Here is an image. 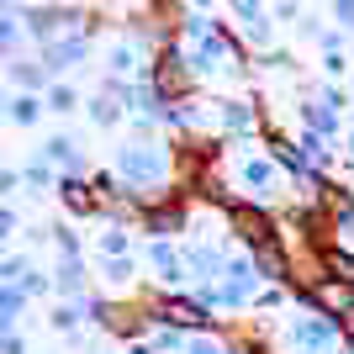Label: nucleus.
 <instances>
[{
	"label": "nucleus",
	"mask_w": 354,
	"mask_h": 354,
	"mask_svg": "<svg viewBox=\"0 0 354 354\" xmlns=\"http://www.w3.org/2000/svg\"><path fill=\"white\" fill-rule=\"evenodd\" d=\"M48 238H53V249H59V254H80V238H74V227H69V222L48 227Z\"/></svg>",
	"instance_id": "5701e85b"
},
{
	"label": "nucleus",
	"mask_w": 354,
	"mask_h": 354,
	"mask_svg": "<svg viewBox=\"0 0 354 354\" xmlns=\"http://www.w3.org/2000/svg\"><path fill=\"white\" fill-rule=\"evenodd\" d=\"M59 201H64V212L69 217H101V201H95V191H90V180H69V175H59Z\"/></svg>",
	"instance_id": "9d476101"
},
{
	"label": "nucleus",
	"mask_w": 354,
	"mask_h": 354,
	"mask_svg": "<svg viewBox=\"0 0 354 354\" xmlns=\"http://www.w3.org/2000/svg\"><path fill=\"white\" fill-rule=\"evenodd\" d=\"M27 270H32L27 254H6V259H0V286H21V275H27Z\"/></svg>",
	"instance_id": "aec40b11"
},
{
	"label": "nucleus",
	"mask_w": 354,
	"mask_h": 354,
	"mask_svg": "<svg viewBox=\"0 0 354 354\" xmlns=\"http://www.w3.org/2000/svg\"><path fill=\"white\" fill-rule=\"evenodd\" d=\"M259 270H254V259L243 249H233L227 254V265H222V275H217V286H201V301H207L212 312H238V317H243V312H254V296H259Z\"/></svg>",
	"instance_id": "f03ea898"
},
{
	"label": "nucleus",
	"mask_w": 354,
	"mask_h": 354,
	"mask_svg": "<svg viewBox=\"0 0 354 354\" xmlns=\"http://www.w3.org/2000/svg\"><path fill=\"white\" fill-rule=\"evenodd\" d=\"M233 243H217V238H180V265H185V286L201 291V286H217L222 265H227Z\"/></svg>",
	"instance_id": "20e7f679"
},
{
	"label": "nucleus",
	"mask_w": 354,
	"mask_h": 354,
	"mask_svg": "<svg viewBox=\"0 0 354 354\" xmlns=\"http://www.w3.org/2000/svg\"><path fill=\"white\" fill-rule=\"evenodd\" d=\"M143 344H148L153 354H185V333H180V328H169V323H153Z\"/></svg>",
	"instance_id": "2eb2a0df"
},
{
	"label": "nucleus",
	"mask_w": 354,
	"mask_h": 354,
	"mask_svg": "<svg viewBox=\"0 0 354 354\" xmlns=\"http://www.w3.org/2000/svg\"><path fill=\"white\" fill-rule=\"evenodd\" d=\"M333 11H339V21H349V27H354V0H339Z\"/></svg>",
	"instance_id": "c85d7f7f"
},
{
	"label": "nucleus",
	"mask_w": 354,
	"mask_h": 354,
	"mask_svg": "<svg viewBox=\"0 0 354 354\" xmlns=\"http://www.w3.org/2000/svg\"><path fill=\"white\" fill-rule=\"evenodd\" d=\"M275 349L286 354H328V349H344V323L328 317V312H307L296 307L286 317V328L275 333Z\"/></svg>",
	"instance_id": "7ed1b4c3"
},
{
	"label": "nucleus",
	"mask_w": 354,
	"mask_h": 354,
	"mask_svg": "<svg viewBox=\"0 0 354 354\" xmlns=\"http://www.w3.org/2000/svg\"><path fill=\"white\" fill-rule=\"evenodd\" d=\"M43 117V101L37 95H16L11 101V122H21V127H32V122Z\"/></svg>",
	"instance_id": "412c9836"
},
{
	"label": "nucleus",
	"mask_w": 354,
	"mask_h": 354,
	"mask_svg": "<svg viewBox=\"0 0 354 354\" xmlns=\"http://www.w3.org/2000/svg\"><path fill=\"white\" fill-rule=\"evenodd\" d=\"M254 259V270H259V281L265 286H291V254H286L281 238H270V243H259V249H243Z\"/></svg>",
	"instance_id": "0eeeda50"
},
{
	"label": "nucleus",
	"mask_w": 354,
	"mask_h": 354,
	"mask_svg": "<svg viewBox=\"0 0 354 354\" xmlns=\"http://www.w3.org/2000/svg\"><path fill=\"white\" fill-rule=\"evenodd\" d=\"M117 180L143 201V207H148V201H169V196H180L175 191V153H169V148H153V143L117 148Z\"/></svg>",
	"instance_id": "f257e3e1"
},
{
	"label": "nucleus",
	"mask_w": 354,
	"mask_h": 354,
	"mask_svg": "<svg viewBox=\"0 0 354 354\" xmlns=\"http://www.w3.org/2000/svg\"><path fill=\"white\" fill-rule=\"evenodd\" d=\"M138 265L148 270V281L159 291H185V265H180V238H148Z\"/></svg>",
	"instance_id": "39448f33"
},
{
	"label": "nucleus",
	"mask_w": 354,
	"mask_h": 354,
	"mask_svg": "<svg viewBox=\"0 0 354 354\" xmlns=\"http://www.w3.org/2000/svg\"><path fill=\"white\" fill-rule=\"evenodd\" d=\"M0 354H27V339H21L16 328H6V333H0Z\"/></svg>",
	"instance_id": "a878e982"
},
{
	"label": "nucleus",
	"mask_w": 354,
	"mask_h": 354,
	"mask_svg": "<svg viewBox=\"0 0 354 354\" xmlns=\"http://www.w3.org/2000/svg\"><path fill=\"white\" fill-rule=\"evenodd\" d=\"M217 127H222V143H249L265 122H259V106L254 101H217Z\"/></svg>",
	"instance_id": "423d86ee"
},
{
	"label": "nucleus",
	"mask_w": 354,
	"mask_h": 354,
	"mask_svg": "<svg viewBox=\"0 0 354 354\" xmlns=\"http://www.w3.org/2000/svg\"><path fill=\"white\" fill-rule=\"evenodd\" d=\"M21 312H27V291H21V286H0V333L16 328Z\"/></svg>",
	"instance_id": "dca6fc26"
},
{
	"label": "nucleus",
	"mask_w": 354,
	"mask_h": 354,
	"mask_svg": "<svg viewBox=\"0 0 354 354\" xmlns=\"http://www.w3.org/2000/svg\"><path fill=\"white\" fill-rule=\"evenodd\" d=\"M16 185H21V175H16V169H0V196H11Z\"/></svg>",
	"instance_id": "cd10ccee"
},
{
	"label": "nucleus",
	"mask_w": 354,
	"mask_h": 354,
	"mask_svg": "<svg viewBox=\"0 0 354 354\" xmlns=\"http://www.w3.org/2000/svg\"><path fill=\"white\" fill-rule=\"evenodd\" d=\"M317 265H323L328 281L354 286V254H349V249H339V243H323V249H317Z\"/></svg>",
	"instance_id": "f8f14e48"
},
{
	"label": "nucleus",
	"mask_w": 354,
	"mask_h": 354,
	"mask_svg": "<svg viewBox=\"0 0 354 354\" xmlns=\"http://www.w3.org/2000/svg\"><path fill=\"white\" fill-rule=\"evenodd\" d=\"M349 153H354V133H349Z\"/></svg>",
	"instance_id": "c756f323"
},
{
	"label": "nucleus",
	"mask_w": 354,
	"mask_h": 354,
	"mask_svg": "<svg viewBox=\"0 0 354 354\" xmlns=\"http://www.w3.org/2000/svg\"><path fill=\"white\" fill-rule=\"evenodd\" d=\"M90 117H95V127H117V122H122L117 95H95V101H90Z\"/></svg>",
	"instance_id": "6ab92c4d"
},
{
	"label": "nucleus",
	"mask_w": 354,
	"mask_h": 354,
	"mask_svg": "<svg viewBox=\"0 0 354 354\" xmlns=\"http://www.w3.org/2000/svg\"><path fill=\"white\" fill-rule=\"evenodd\" d=\"M48 323H53V328L64 333V339H69L74 328L85 323V301H53V312H48Z\"/></svg>",
	"instance_id": "f3484780"
},
{
	"label": "nucleus",
	"mask_w": 354,
	"mask_h": 354,
	"mask_svg": "<svg viewBox=\"0 0 354 354\" xmlns=\"http://www.w3.org/2000/svg\"><path fill=\"white\" fill-rule=\"evenodd\" d=\"M281 307H291V286H259V296H254V312H281Z\"/></svg>",
	"instance_id": "a211bd4d"
},
{
	"label": "nucleus",
	"mask_w": 354,
	"mask_h": 354,
	"mask_svg": "<svg viewBox=\"0 0 354 354\" xmlns=\"http://www.w3.org/2000/svg\"><path fill=\"white\" fill-rule=\"evenodd\" d=\"M53 291L59 301H85L90 296V270L80 254H59V265H53Z\"/></svg>",
	"instance_id": "6e6552de"
},
{
	"label": "nucleus",
	"mask_w": 354,
	"mask_h": 354,
	"mask_svg": "<svg viewBox=\"0 0 354 354\" xmlns=\"http://www.w3.org/2000/svg\"><path fill=\"white\" fill-rule=\"evenodd\" d=\"M16 80H21L27 90H37V85H43V69H32V64H16Z\"/></svg>",
	"instance_id": "bb28decb"
},
{
	"label": "nucleus",
	"mask_w": 354,
	"mask_h": 354,
	"mask_svg": "<svg viewBox=\"0 0 354 354\" xmlns=\"http://www.w3.org/2000/svg\"><path fill=\"white\" fill-rule=\"evenodd\" d=\"M122 254H138L127 227H117V222H111L106 233H95V259H122Z\"/></svg>",
	"instance_id": "ddd939ff"
},
{
	"label": "nucleus",
	"mask_w": 354,
	"mask_h": 354,
	"mask_svg": "<svg viewBox=\"0 0 354 354\" xmlns=\"http://www.w3.org/2000/svg\"><path fill=\"white\" fill-rule=\"evenodd\" d=\"M21 291H27V301H32V296H48V291H53V275H43V270H27V275H21Z\"/></svg>",
	"instance_id": "b1692460"
},
{
	"label": "nucleus",
	"mask_w": 354,
	"mask_h": 354,
	"mask_svg": "<svg viewBox=\"0 0 354 354\" xmlns=\"http://www.w3.org/2000/svg\"><path fill=\"white\" fill-rule=\"evenodd\" d=\"M185 354H238L233 323L227 328H207V333H185Z\"/></svg>",
	"instance_id": "9b49d317"
},
{
	"label": "nucleus",
	"mask_w": 354,
	"mask_h": 354,
	"mask_svg": "<svg viewBox=\"0 0 354 354\" xmlns=\"http://www.w3.org/2000/svg\"><path fill=\"white\" fill-rule=\"evenodd\" d=\"M21 180H27L32 191H48V185H59V180H53V169H48L43 159H37V164H27V169H21Z\"/></svg>",
	"instance_id": "4be33fe9"
},
{
	"label": "nucleus",
	"mask_w": 354,
	"mask_h": 354,
	"mask_svg": "<svg viewBox=\"0 0 354 354\" xmlns=\"http://www.w3.org/2000/svg\"><path fill=\"white\" fill-rule=\"evenodd\" d=\"M43 164H48V169H64L69 180L90 175V164H85V153H80L74 138H48V143H43Z\"/></svg>",
	"instance_id": "1a4fd4ad"
},
{
	"label": "nucleus",
	"mask_w": 354,
	"mask_h": 354,
	"mask_svg": "<svg viewBox=\"0 0 354 354\" xmlns=\"http://www.w3.org/2000/svg\"><path fill=\"white\" fill-rule=\"evenodd\" d=\"M74 106H80V101H74V90H64V85L48 90V111H74Z\"/></svg>",
	"instance_id": "393cba45"
},
{
	"label": "nucleus",
	"mask_w": 354,
	"mask_h": 354,
	"mask_svg": "<svg viewBox=\"0 0 354 354\" xmlns=\"http://www.w3.org/2000/svg\"><path fill=\"white\" fill-rule=\"evenodd\" d=\"M80 59H85V37H64V43H48V74L74 69Z\"/></svg>",
	"instance_id": "4468645a"
}]
</instances>
